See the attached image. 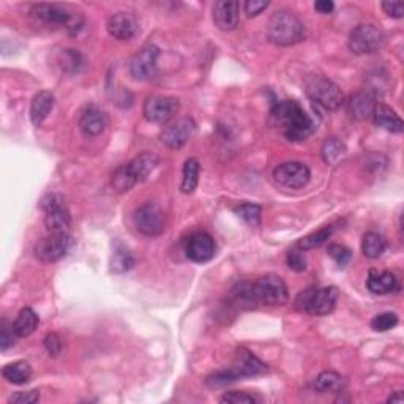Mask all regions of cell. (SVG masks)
Instances as JSON below:
<instances>
[{
  "label": "cell",
  "instance_id": "obj_1",
  "mask_svg": "<svg viewBox=\"0 0 404 404\" xmlns=\"http://www.w3.org/2000/svg\"><path fill=\"white\" fill-rule=\"evenodd\" d=\"M270 122L273 127L283 129L289 141L299 142L316 132L314 120L295 100H283L272 106Z\"/></svg>",
  "mask_w": 404,
  "mask_h": 404
},
{
  "label": "cell",
  "instance_id": "obj_2",
  "mask_svg": "<svg viewBox=\"0 0 404 404\" xmlns=\"http://www.w3.org/2000/svg\"><path fill=\"white\" fill-rule=\"evenodd\" d=\"M267 38L275 46H294L307 38V27L295 13L280 10L267 23Z\"/></svg>",
  "mask_w": 404,
  "mask_h": 404
},
{
  "label": "cell",
  "instance_id": "obj_3",
  "mask_svg": "<svg viewBox=\"0 0 404 404\" xmlns=\"http://www.w3.org/2000/svg\"><path fill=\"white\" fill-rule=\"evenodd\" d=\"M160 164V158L152 152H142L141 155L134 156L132 161L119 166L112 172L111 185L117 193H125L133 188L134 185L144 182L156 166Z\"/></svg>",
  "mask_w": 404,
  "mask_h": 404
},
{
  "label": "cell",
  "instance_id": "obj_4",
  "mask_svg": "<svg viewBox=\"0 0 404 404\" xmlns=\"http://www.w3.org/2000/svg\"><path fill=\"white\" fill-rule=\"evenodd\" d=\"M267 370L269 368H267L262 360H259L248 349L240 348L237 349L233 366L228 368V370H218L212 373L211 376H207L206 382L208 387H223L243 378L259 376V374H264Z\"/></svg>",
  "mask_w": 404,
  "mask_h": 404
},
{
  "label": "cell",
  "instance_id": "obj_5",
  "mask_svg": "<svg viewBox=\"0 0 404 404\" xmlns=\"http://www.w3.org/2000/svg\"><path fill=\"white\" fill-rule=\"evenodd\" d=\"M31 16L45 26L67 28L70 33H76L84 24L81 13L59 4H35L31 6Z\"/></svg>",
  "mask_w": 404,
  "mask_h": 404
},
{
  "label": "cell",
  "instance_id": "obj_6",
  "mask_svg": "<svg viewBox=\"0 0 404 404\" xmlns=\"http://www.w3.org/2000/svg\"><path fill=\"white\" fill-rule=\"evenodd\" d=\"M338 300V289L335 286L329 287H307L295 297V309L312 316H326L334 312Z\"/></svg>",
  "mask_w": 404,
  "mask_h": 404
},
{
  "label": "cell",
  "instance_id": "obj_7",
  "mask_svg": "<svg viewBox=\"0 0 404 404\" xmlns=\"http://www.w3.org/2000/svg\"><path fill=\"white\" fill-rule=\"evenodd\" d=\"M305 92L317 106L329 111H336L344 103V95L338 85L324 76H312L307 81Z\"/></svg>",
  "mask_w": 404,
  "mask_h": 404
},
{
  "label": "cell",
  "instance_id": "obj_8",
  "mask_svg": "<svg viewBox=\"0 0 404 404\" xmlns=\"http://www.w3.org/2000/svg\"><path fill=\"white\" fill-rule=\"evenodd\" d=\"M41 211L45 212V226L51 234L70 233L71 215L65 201L57 193H49L41 199Z\"/></svg>",
  "mask_w": 404,
  "mask_h": 404
},
{
  "label": "cell",
  "instance_id": "obj_9",
  "mask_svg": "<svg viewBox=\"0 0 404 404\" xmlns=\"http://www.w3.org/2000/svg\"><path fill=\"white\" fill-rule=\"evenodd\" d=\"M387 41V35L382 28L374 24H360L352 28L349 35L348 46L354 54L365 55L373 54L382 49Z\"/></svg>",
  "mask_w": 404,
  "mask_h": 404
},
{
  "label": "cell",
  "instance_id": "obj_10",
  "mask_svg": "<svg viewBox=\"0 0 404 404\" xmlns=\"http://www.w3.org/2000/svg\"><path fill=\"white\" fill-rule=\"evenodd\" d=\"M253 292L257 305L280 307L289 300V292L283 280L278 275H264L253 283Z\"/></svg>",
  "mask_w": 404,
  "mask_h": 404
},
{
  "label": "cell",
  "instance_id": "obj_11",
  "mask_svg": "<svg viewBox=\"0 0 404 404\" xmlns=\"http://www.w3.org/2000/svg\"><path fill=\"white\" fill-rule=\"evenodd\" d=\"M134 228L147 237L160 235L166 228V215L155 202H146L133 213Z\"/></svg>",
  "mask_w": 404,
  "mask_h": 404
},
{
  "label": "cell",
  "instance_id": "obj_12",
  "mask_svg": "<svg viewBox=\"0 0 404 404\" xmlns=\"http://www.w3.org/2000/svg\"><path fill=\"white\" fill-rule=\"evenodd\" d=\"M158 57L160 49L155 45H146L133 55L129 62V73L136 81H150L158 75Z\"/></svg>",
  "mask_w": 404,
  "mask_h": 404
},
{
  "label": "cell",
  "instance_id": "obj_13",
  "mask_svg": "<svg viewBox=\"0 0 404 404\" xmlns=\"http://www.w3.org/2000/svg\"><path fill=\"white\" fill-rule=\"evenodd\" d=\"M273 179L281 186L291 190H299L307 186L309 179H312V171H309L305 163L300 161H286L278 164L273 169Z\"/></svg>",
  "mask_w": 404,
  "mask_h": 404
},
{
  "label": "cell",
  "instance_id": "obj_14",
  "mask_svg": "<svg viewBox=\"0 0 404 404\" xmlns=\"http://www.w3.org/2000/svg\"><path fill=\"white\" fill-rule=\"evenodd\" d=\"M71 247V237L67 233L51 234L43 237L38 243L35 245L33 253L41 262H55L67 255Z\"/></svg>",
  "mask_w": 404,
  "mask_h": 404
},
{
  "label": "cell",
  "instance_id": "obj_15",
  "mask_svg": "<svg viewBox=\"0 0 404 404\" xmlns=\"http://www.w3.org/2000/svg\"><path fill=\"white\" fill-rule=\"evenodd\" d=\"M180 110L179 100L174 97L152 95L144 103V117L152 124H166L176 117Z\"/></svg>",
  "mask_w": 404,
  "mask_h": 404
},
{
  "label": "cell",
  "instance_id": "obj_16",
  "mask_svg": "<svg viewBox=\"0 0 404 404\" xmlns=\"http://www.w3.org/2000/svg\"><path fill=\"white\" fill-rule=\"evenodd\" d=\"M107 33L119 41L132 40L139 31V21L129 11H117L106 23Z\"/></svg>",
  "mask_w": 404,
  "mask_h": 404
},
{
  "label": "cell",
  "instance_id": "obj_17",
  "mask_svg": "<svg viewBox=\"0 0 404 404\" xmlns=\"http://www.w3.org/2000/svg\"><path fill=\"white\" fill-rule=\"evenodd\" d=\"M215 240L211 234L207 233H194L188 237V240L185 243V253L188 259L193 262H208L215 256Z\"/></svg>",
  "mask_w": 404,
  "mask_h": 404
},
{
  "label": "cell",
  "instance_id": "obj_18",
  "mask_svg": "<svg viewBox=\"0 0 404 404\" xmlns=\"http://www.w3.org/2000/svg\"><path fill=\"white\" fill-rule=\"evenodd\" d=\"M193 132H194V122L191 119H180L176 122V124L168 125L163 129L160 139L166 147L182 149L191 138Z\"/></svg>",
  "mask_w": 404,
  "mask_h": 404
},
{
  "label": "cell",
  "instance_id": "obj_19",
  "mask_svg": "<svg viewBox=\"0 0 404 404\" xmlns=\"http://www.w3.org/2000/svg\"><path fill=\"white\" fill-rule=\"evenodd\" d=\"M240 5L235 0H220L213 5V23L223 32H230L239 26Z\"/></svg>",
  "mask_w": 404,
  "mask_h": 404
},
{
  "label": "cell",
  "instance_id": "obj_20",
  "mask_svg": "<svg viewBox=\"0 0 404 404\" xmlns=\"http://www.w3.org/2000/svg\"><path fill=\"white\" fill-rule=\"evenodd\" d=\"M79 128H81V132L85 136H89V138L100 136L106 128L105 112L95 105H87L83 110L81 117H79Z\"/></svg>",
  "mask_w": 404,
  "mask_h": 404
},
{
  "label": "cell",
  "instance_id": "obj_21",
  "mask_svg": "<svg viewBox=\"0 0 404 404\" xmlns=\"http://www.w3.org/2000/svg\"><path fill=\"white\" fill-rule=\"evenodd\" d=\"M371 117H373L374 125L382 129H387V132H390V133H401L404 128L400 115L387 105L376 103Z\"/></svg>",
  "mask_w": 404,
  "mask_h": 404
},
{
  "label": "cell",
  "instance_id": "obj_22",
  "mask_svg": "<svg viewBox=\"0 0 404 404\" xmlns=\"http://www.w3.org/2000/svg\"><path fill=\"white\" fill-rule=\"evenodd\" d=\"M368 291L376 294V295H386L398 289V278L395 277L392 272H370V277L366 280Z\"/></svg>",
  "mask_w": 404,
  "mask_h": 404
},
{
  "label": "cell",
  "instance_id": "obj_23",
  "mask_svg": "<svg viewBox=\"0 0 404 404\" xmlns=\"http://www.w3.org/2000/svg\"><path fill=\"white\" fill-rule=\"evenodd\" d=\"M374 106H376V103H374L371 93L358 92L349 98L348 112L354 120H366L373 115Z\"/></svg>",
  "mask_w": 404,
  "mask_h": 404
},
{
  "label": "cell",
  "instance_id": "obj_24",
  "mask_svg": "<svg viewBox=\"0 0 404 404\" xmlns=\"http://www.w3.org/2000/svg\"><path fill=\"white\" fill-rule=\"evenodd\" d=\"M54 95L48 90H41L32 98L31 103V120L35 127H40L46 120L54 107Z\"/></svg>",
  "mask_w": 404,
  "mask_h": 404
},
{
  "label": "cell",
  "instance_id": "obj_25",
  "mask_svg": "<svg viewBox=\"0 0 404 404\" xmlns=\"http://www.w3.org/2000/svg\"><path fill=\"white\" fill-rule=\"evenodd\" d=\"M38 314L33 312L32 308H23L19 312L16 321L13 324V329H14V334L19 338H27L31 336L35 330L38 327Z\"/></svg>",
  "mask_w": 404,
  "mask_h": 404
},
{
  "label": "cell",
  "instance_id": "obj_26",
  "mask_svg": "<svg viewBox=\"0 0 404 404\" xmlns=\"http://www.w3.org/2000/svg\"><path fill=\"white\" fill-rule=\"evenodd\" d=\"M2 376L9 382H11V384L23 386L27 384L32 378V366L24 362V360H18V362H13L4 366Z\"/></svg>",
  "mask_w": 404,
  "mask_h": 404
},
{
  "label": "cell",
  "instance_id": "obj_27",
  "mask_svg": "<svg viewBox=\"0 0 404 404\" xmlns=\"http://www.w3.org/2000/svg\"><path fill=\"white\" fill-rule=\"evenodd\" d=\"M314 388L319 393H338L344 388V378L336 371H322L314 381Z\"/></svg>",
  "mask_w": 404,
  "mask_h": 404
},
{
  "label": "cell",
  "instance_id": "obj_28",
  "mask_svg": "<svg viewBox=\"0 0 404 404\" xmlns=\"http://www.w3.org/2000/svg\"><path fill=\"white\" fill-rule=\"evenodd\" d=\"M134 265V257L129 250L122 243L114 245V251L111 256V272L114 273H127Z\"/></svg>",
  "mask_w": 404,
  "mask_h": 404
},
{
  "label": "cell",
  "instance_id": "obj_29",
  "mask_svg": "<svg viewBox=\"0 0 404 404\" xmlns=\"http://www.w3.org/2000/svg\"><path fill=\"white\" fill-rule=\"evenodd\" d=\"M199 172H201V164L196 158H188L184 164L182 171V185H180V190L185 194H191L199 184Z\"/></svg>",
  "mask_w": 404,
  "mask_h": 404
},
{
  "label": "cell",
  "instance_id": "obj_30",
  "mask_svg": "<svg viewBox=\"0 0 404 404\" xmlns=\"http://www.w3.org/2000/svg\"><path fill=\"white\" fill-rule=\"evenodd\" d=\"M387 248V242L379 233H366L362 240V253L368 259H378Z\"/></svg>",
  "mask_w": 404,
  "mask_h": 404
},
{
  "label": "cell",
  "instance_id": "obj_31",
  "mask_svg": "<svg viewBox=\"0 0 404 404\" xmlns=\"http://www.w3.org/2000/svg\"><path fill=\"white\" fill-rule=\"evenodd\" d=\"M331 234H334V226H324L319 230H316V233L300 239L297 243V248L305 251V250H313V248L321 247V245H324L330 239Z\"/></svg>",
  "mask_w": 404,
  "mask_h": 404
},
{
  "label": "cell",
  "instance_id": "obj_32",
  "mask_svg": "<svg viewBox=\"0 0 404 404\" xmlns=\"http://www.w3.org/2000/svg\"><path fill=\"white\" fill-rule=\"evenodd\" d=\"M321 154L324 161L327 164H335L338 160H341L343 155L346 154V147L341 141H338L336 138H327L326 142L322 144Z\"/></svg>",
  "mask_w": 404,
  "mask_h": 404
},
{
  "label": "cell",
  "instance_id": "obj_33",
  "mask_svg": "<svg viewBox=\"0 0 404 404\" xmlns=\"http://www.w3.org/2000/svg\"><path fill=\"white\" fill-rule=\"evenodd\" d=\"M234 212L240 216L242 220H245L248 223L250 226L256 228L261 225V215H262V208L256 206V204H250V202H245V204L237 206L234 208Z\"/></svg>",
  "mask_w": 404,
  "mask_h": 404
},
{
  "label": "cell",
  "instance_id": "obj_34",
  "mask_svg": "<svg viewBox=\"0 0 404 404\" xmlns=\"http://www.w3.org/2000/svg\"><path fill=\"white\" fill-rule=\"evenodd\" d=\"M396 324H398V316H396L395 313L387 312V313H381L373 317L371 329L374 331H388L393 327H396Z\"/></svg>",
  "mask_w": 404,
  "mask_h": 404
},
{
  "label": "cell",
  "instance_id": "obj_35",
  "mask_svg": "<svg viewBox=\"0 0 404 404\" xmlns=\"http://www.w3.org/2000/svg\"><path fill=\"white\" fill-rule=\"evenodd\" d=\"M261 400L256 395H251L247 392H226L220 398V403H229V404H255Z\"/></svg>",
  "mask_w": 404,
  "mask_h": 404
},
{
  "label": "cell",
  "instance_id": "obj_36",
  "mask_svg": "<svg viewBox=\"0 0 404 404\" xmlns=\"http://www.w3.org/2000/svg\"><path fill=\"white\" fill-rule=\"evenodd\" d=\"M327 253H329L330 257H334V261L336 262V265L341 267V269L348 265L349 261H351V250L346 248L344 245H338V243L330 245Z\"/></svg>",
  "mask_w": 404,
  "mask_h": 404
},
{
  "label": "cell",
  "instance_id": "obj_37",
  "mask_svg": "<svg viewBox=\"0 0 404 404\" xmlns=\"http://www.w3.org/2000/svg\"><path fill=\"white\" fill-rule=\"evenodd\" d=\"M14 336H16V334H14L13 324L10 326V324L4 319L0 322V349L5 352L6 349L11 348L14 344Z\"/></svg>",
  "mask_w": 404,
  "mask_h": 404
},
{
  "label": "cell",
  "instance_id": "obj_38",
  "mask_svg": "<svg viewBox=\"0 0 404 404\" xmlns=\"http://www.w3.org/2000/svg\"><path fill=\"white\" fill-rule=\"evenodd\" d=\"M286 262H287V267H289V269L294 272H303L307 269V259L299 250L287 251Z\"/></svg>",
  "mask_w": 404,
  "mask_h": 404
},
{
  "label": "cell",
  "instance_id": "obj_39",
  "mask_svg": "<svg viewBox=\"0 0 404 404\" xmlns=\"http://www.w3.org/2000/svg\"><path fill=\"white\" fill-rule=\"evenodd\" d=\"M40 400L38 390H28V392H18L10 396L9 403L14 404H33Z\"/></svg>",
  "mask_w": 404,
  "mask_h": 404
},
{
  "label": "cell",
  "instance_id": "obj_40",
  "mask_svg": "<svg viewBox=\"0 0 404 404\" xmlns=\"http://www.w3.org/2000/svg\"><path fill=\"white\" fill-rule=\"evenodd\" d=\"M63 62H67L63 65V68L73 73V71H78V67L81 65V55L73 49H63Z\"/></svg>",
  "mask_w": 404,
  "mask_h": 404
},
{
  "label": "cell",
  "instance_id": "obj_41",
  "mask_svg": "<svg viewBox=\"0 0 404 404\" xmlns=\"http://www.w3.org/2000/svg\"><path fill=\"white\" fill-rule=\"evenodd\" d=\"M269 2H264V0H248V2H245L243 5V10L247 13L248 18H255L257 14H261L264 10H267V6H269Z\"/></svg>",
  "mask_w": 404,
  "mask_h": 404
},
{
  "label": "cell",
  "instance_id": "obj_42",
  "mask_svg": "<svg viewBox=\"0 0 404 404\" xmlns=\"http://www.w3.org/2000/svg\"><path fill=\"white\" fill-rule=\"evenodd\" d=\"M45 348L49 352V356L57 357L62 351V340L57 334H48L45 338Z\"/></svg>",
  "mask_w": 404,
  "mask_h": 404
},
{
  "label": "cell",
  "instance_id": "obj_43",
  "mask_svg": "<svg viewBox=\"0 0 404 404\" xmlns=\"http://www.w3.org/2000/svg\"><path fill=\"white\" fill-rule=\"evenodd\" d=\"M382 10L387 13V16L401 19L404 16V4L403 2H382Z\"/></svg>",
  "mask_w": 404,
  "mask_h": 404
},
{
  "label": "cell",
  "instance_id": "obj_44",
  "mask_svg": "<svg viewBox=\"0 0 404 404\" xmlns=\"http://www.w3.org/2000/svg\"><path fill=\"white\" fill-rule=\"evenodd\" d=\"M314 10L319 14H330L335 10V4L331 0H317L314 4Z\"/></svg>",
  "mask_w": 404,
  "mask_h": 404
},
{
  "label": "cell",
  "instance_id": "obj_45",
  "mask_svg": "<svg viewBox=\"0 0 404 404\" xmlns=\"http://www.w3.org/2000/svg\"><path fill=\"white\" fill-rule=\"evenodd\" d=\"M403 400H404V398H403V393H401V392H395L387 401H388V403H403Z\"/></svg>",
  "mask_w": 404,
  "mask_h": 404
}]
</instances>
